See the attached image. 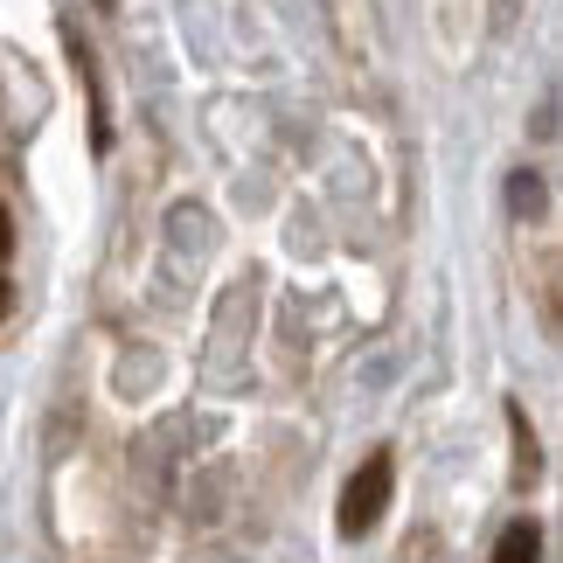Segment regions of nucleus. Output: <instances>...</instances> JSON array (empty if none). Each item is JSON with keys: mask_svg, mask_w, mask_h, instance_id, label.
<instances>
[{"mask_svg": "<svg viewBox=\"0 0 563 563\" xmlns=\"http://www.w3.org/2000/svg\"><path fill=\"white\" fill-rule=\"evenodd\" d=\"M0 313H8V286H0Z\"/></svg>", "mask_w": 563, "mask_h": 563, "instance_id": "nucleus-3", "label": "nucleus"}, {"mask_svg": "<svg viewBox=\"0 0 563 563\" xmlns=\"http://www.w3.org/2000/svg\"><path fill=\"white\" fill-rule=\"evenodd\" d=\"M494 563H543V529H536V522H508L501 543H494Z\"/></svg>", "mask_w": 563, "mask_h": 563, "instance_id": "nucleus-2", "label": "nucleus"}, {"mask_svg": "<svg viewBox=\"0 0 563 563\" xmlns=\"http://www.w3.org/2000/svg\"><path fill=\"white\" fill-rule=\"evenodd\" d=\"M389 494H397V466H389V452H369V460L349 473V487H341V508H334V522H341V536H349V543L383 522Z\"/></svg>", "mask_w": 563, "mask_h": 563, "instance_id": "nucleus-1", "label": "nucleus"}]
</instances>
